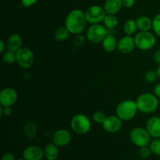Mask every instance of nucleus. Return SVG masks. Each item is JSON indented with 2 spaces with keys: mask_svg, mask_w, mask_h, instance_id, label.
I'll list each match as a JSON object with an SVG mask.
<instances>
[{
  "mask_svg": "<svg viewBox=\"0 0 160 160\" xmlns=\"http://www.w3.org/2000/svg\"><path fill=\"white\" fill-rule=\"evenodd\" d=\"M85 13L79 9L70 11L66 17L65 27L70 34H80L84 31L87 24Z\"/></svg>",
  "mask_w": 160,
  "mask_h": 160,
  "instance_id": "1",
  "label": "nucleus"
},
{
  "mask_svg": "<svg viewBox=\"0 0 160 160\" xmlns=\"http://www.w3.org/2000/svg\"><path fill=\"white\" fill-rule=\"evenodd\" d=\"M136 104L140 112L144 113H151L157 109L159 101L154 94L143 93L138 97Z\"/></svg>",
  "mask_w": 160,
  "mask_h": 160,
  "instance_id": "2",
  "label": "nucleus"
},
{
  "mask_svg": "<svg viewBox=\"0 0 160 160\" xmlns=\"http://www.w3.org/2000/svg\"><path fill=\"white\" fill-rule=\"evenodd\" d=\"M138 106L136 101L126 99L120 102L117 106L116 113L120 119L123 121H128L134 118L137 114Z\"/></svg>",
  "mask_w": 160,
  "mask_h": 160,
  "instance_id": "3",
  "label": "nucleus"
},
{
  "mask_svg": "<svg viewBox=\"0 0 160 160\" xmlns=\"http://www.w3.org/2000/svg\"><path fill=\"white\" fill-rule=\"evenodd\" d=\"M136 47L141 50H149L156 44V38L150 31H140L134 37Z\"/></svg>",
  "mask_w": 160,
  "mask_h": 160,
  "instance_id": "4",
  "label": "nucleus"
},
{
  "mask_svg": "<svg viewBox=\"0 0 160 160\" xmlns=\"http://www.w3.org/2000/svg\"><path fill=\"white\" fill-rule=\"evenodd\" d=\"M72 130L78 134H85L91 130V121L87 116L77 114L73 116L70 121Z\"/></svg>",
  "mask_w": 160,
  "mask_h": 160,
  "instance_id": "5",
  "label": "nucleus"
},
{
  "mask_svg": "<svg viewBox=\"0 0 160 160\" xmlns=\"http://www.w3.org/2000/svg\"><path fill=\"white\" fill-rule=\"evenodd\" d=\"M107 34V28L104 25L95 23V24H92L88 28L86 37L88 40L92 43L98 44L102 42Z\"/></svg>",
  "mask_w": 160,
  "mask_h": 160,
  "instance_id": "6",
  "label": "nucleus"
},
{
  "mask_svg": "<svg viewBox=\"0 0 160 160\" xmlns=\"http://www.w3.org/2000/svg\"><path fill=\"white\" fill-rule=\"evenodd\" d=\"M130 139L134 145L141 148V147L148 146L149 145L151 135L148 132L147 129L136 128L131 131L130 134Z\"/></svg>",
  "mask_w": 160,
  "mask_h": 160,
  "instance_id": "7",
  "label": "nucleus"
},
{
  "mask_svg": "<svg viewBox=\"0 0 160 160\" xmlns=\"http://www.w3.org/2000/svg\"><path fill=\"white\" fill-rule=\"evenodd\" d=\"M17 62L20 67L28 69L32 67L34 62V56L33 52L28 47H22L16 52Z\"/></svg>",
  "mask_w": 160,
  "mask_h": 160,
  "instance_id": "8",
  "label": "nucleus"
},
{
  "mask_svg": "<svg viewBox=\"0 0 160 160\" xmlns=\"http://www.w3.org/2000/svg\"><path fill=\"white\" fill-rule=\"evenodd\" d=\"M84 13H85L87 21L92 24L103 22V20L106 16V12L104 8L96 6V5L88 8Z\"/></svg>",
  "mask_w": 160,
  "mask_h": 160,
  "instance_id": "9",
  "label": "nucleus"
},
{
  "mask_svg": "<svg viewBox=\"0 0 160 160\" xmlns=\"http://www.w3.org/2000/svg\"><path fill=\"white\" fill-rule=\"evenodd\" d=\"M17 100V92L12 88H5L0 92V104L2 106H12Z\"/></svg>",
  "mask_w": 160,
  "mask_h": 160,
  "instance_id": "10",
  "label": "nucleus"
},
{
  "mask_svg": "<svg viewBox=\"0 0 160 160\" xmlns=\"http://www.w3.org/2000/svg\"><path fill=\"white\" fill-rule=\"evenodd\" d=\"M122 121L117 116H109L103 122L102 128L108 133H117L121 129Z\"/></svg>",
  "mask_w": 160,
  "mask_h": 160,
  "instance_id": "11",
  "label": "nucleus"
},
{
  "mask_svg": "<svg viewBox=\"0 0 160 160\" xmlns=\"http://www.w3.org/2000/svg\"><path fill=\"white\" fill-rule=\"evenodd\" d=\"M135 47L134 38H133L131 35H126L119 40L117 49L122 54H128L131 53Z\"/></svg>",
  "mask_w": 160,
  "mask_h": 160,
  "instance_id": "12",
  "label": "nucleus"
},
{
  "mask_svg": "<svg viewBox=\"0 0 160 160\" xmlns=\"http://www.w3.org/2000/svg\"><path fill=\"white\" fill-rule=\"evenodd\" d=\"M44 156V150L35 145L27 147L23 151V158L25 160H42Z\"/></svg>",
  "mask_w": 160,
  "mask_h": 160,
  "instance_id": "13",
  "label": "nucleus"
},
{
  "mask_svg": "<svg viewBox=\"0 0 160 160\" xmlns=\"http://www.w3.org/2000/svg\"><path fill=\"white\" fill-rule=\"evenodd\" d=\"M52 141L53 143L56 144L58 147L67 146L71 141V134L67 130H58L53 134Z\"/></svg>",
  "mask_w": 160,
  "mask_h": 160,
  "instance_id": "14",
  "label": "nucleus"
},
{
  "mask_svg": "<svg viewBox=\"0 0 160 160\" xmlns=\"http://www.w3.org/2000/svg\"><path fill=\"white\" fill-rule=\"evenodd\" d=\"M146 129L151 137L155 138H160V118L153 117L148 119L146 123Z\"/></svg>",
  "mask_w": 160,
  "mask_h": 160,
  "instance_id": "15",
  "label": "nucleus"
},
{
  "mask_svg": "<svg viewBox=\"0 0 160 160\" xmlns=\"http://www.w3.org/2000/svg\"><path fill=\"white\" fill-rule=\"evenodd\" d=\"M23 45V39L18 34H12L8 38L6 41V48L8 50L17 52Z\"/></svg>",
  "mask_w": 160,
  "mask_h": 160,
  "instance_id": "16",
  "label": "nucleus"
},
{
  "mask_svg": "<svg viewBox=\"0 0 160 160\" xmlns=\"http://www.w3.org/2000/svg\"><path fill=\"white\" fill-rule=\"evenodd\" d=\"M123 6L122 0H106L104 4V9L107 14H117L120 12Z\"/></svg>",
  "mask_w": 160,
  "mask_h": 160,
  "instance_id": "17",
  "label": "nucleus"
},
{
  "mask_svg": "<svg viewBox=\"0 0 160 160\" xmlns=\"http://www.w3.org/2000/svg\"><path fill=\"white\" fill-rule=\"evenodd\" d=\"M102 43L103 48L109 52L115 51L117 48V45H118V42H117L116 37L111 34H108L103 39Z\"/></svg>",
  "mask_w": 160,
  "mask_h": 160,
  "instance_id": "18",
  "label": "nucleus"
},
{
  "mask_svg": "<svg viewBox=\"0 0 160 160\" xmlns=\"http://www.w3.org/2000/svg\"><path fill=\"white\" fill-rule=\"evenodd\" d=\"M44 154L47 160H56L59 155L58 146L54 143L48 144L44 149Z\"/></svg>",
  "mask_w": 160,
  "mask_h": 160,
  "instance_id": "19",
  "label": "nucleus"
},
{
  "mask_svg": "<svg viewBox=\"0 0 160 160\" xmlns=\"http://www.w3.org/2000/svg\"><path fill=\"white\" fill-rule=\"evenodd\" d=\"M138 29L140 31H149L152 28V20L147 16H140L135 20Z\"/></svg>",
  "mask_w": 160,
  "mask_h": 160,
  "instance_id": "20",
  "label": "nucleus"
},
{
  "mask_svg": "<svg viewBox=\"0 0 160 160\" xmlns=\"http://www.w3.org/2000/svg\"><path fill=\"white\" fill-rule=\"evenodd\" d=\"M38 128L33 122H28L23 125V131L24 135L30 139H34L37 134Z\"/></svg>",
  "mask_w": 160,
  "mask_h": 160,
  "instance_id": "21",
  "label": "nucleus"
},
{
  "mask_svg": "<svg viewBox=\"0 0 160 160\" xmlns=\"http://www.w3.org/2000/svg\"><path fill=\"white\" fill-rule=\"evenodd\" d=\"M70 32L66 27H60L55 31V39L58 42H64L67 40L70 36Z\"/></svg>",
  "mask_w": 160,
  "mask_h": 160,
  "instance_id": "22",
  "label": "nucleus"
},
{
  "mask_svg": "<svg viewBox=\"0 0 160 160\" xmlns=\"http://www.w3.org/2000/svg\"><path fill=\"white\" fill-rule=\"evenodd\" d=\"M103 23L107 29H113L118 24V19L113 14H106L103 20Z\"/></svg>",
  "mask_w": 160,
  "mask_h": 160,
  "instance_id": "23",
  "label": "nucleus"
},
{
  "mask_svg": "<svg viewBox=\"0 0 160 160\" xmlns=\"http://www.w3.org/2000/svg\"><path fill=\"white\" fill-rule=\"evenodd\" d=\"M138 27L136 24V21L134 20H128L125 22L123 25V31L126 35H132L137 31Z\"/></svg>",
  "mask_w": 160,
  "mask_h": 160,
  "instance_id": "24",
  "label": "nucleus"
},
{
  "mask_svg": "<svg viewBox=\"0 0 160 160\" xmlns=\"http://www.w3.org/2000/svg\"><path fill=\"white\" fill-rule=\"evenodd\" d=\"M2 59L5 63L12 64L17 62V55H16L15 52L8 50L3 53Z\"/></svg>",
  "mask_w": 160,
  "mask_h": 160,
  "instance_id": "25",
  "label": "nucleus"
},
{
  "mask_svg": "<svg viewBox=\"0 0 160 160\" xmlns=\"http://www.w3.org/2000/svg\"><path fill=\"white\" fill-rule=\"evenodd\" d=\"M149 148L152 153L156 156H160V138L152 141L149 144Z\"/></svg>",
  "mask_w": 160,
  "mask_h": 160,
  "instance_id": "26",
  "label": "nucleus"
},
{
  "mask_svg": "<svg viewBox=\"0 0 160 160\" xmlns=\"http://www.w3.org/2000/svg\"><path fill=\"white\" fill-rule=\"evenodd\" d=\"M92 117H93V120L95 123H101V124H102L103 122H104L105 120H106V114L102 112V111L97 110L94 112L93 115H92Z\"/></svg>",
  "mask_w": 160,
  "mask_h": 160,
  "instance_id": "27",
  "label": "nucleus"
},
{
  "mask_svg": "<svg viewBox=\"0 0 160 160\" xmlns=\"http://www.w3.org/2000/svg\"><path fill=\"white\" fill-rule=\"evenodd\" d=\"M152 29L155 34L160 37V13L157 14L152 20Z\"/></svg>",
  "mask_w": 160,
  "mask_h": 160,
  "instance_id": "28",
  "label": "nucleus"
},
{
  "mask_svg": "<svg viewBox=\"0 0 160 160\" xmlns=\"http://www.w3.org/2000/svg\"><path fill=\"white\" fill-rule=\"evenodd\" d=\"M157 78H158L157 72L154 71V70H148V71H147L145 74V81L148 83L155 82Z\"/></svg>",
  "mask_w": 160,
  "mask_h": 160,
  "instance_id": "29",
  "label": "nucleus"
},
{
  "mask_svg": "<svg viewBox=\"0 0 160 160\" xmlns=\"http://www.w3.org/2000/svg\"><path fill=\"white\" fill-rule=\"evenodd\" d=\"M139 156L142 158H144V159H147V158L149 157L152 154V151L150 149L149 147L148 146H144L141 147L140 149H139Z\"/></svg>",
  "mask_w": 160,
  "mask_h": 160,
  "instance_id": "30",
  "label": "nucleus"
},
{
  "mask_svg": "<svg viewBox=\"0 0 160 160\" xmlns=\"http://www.w3.org/2000/svg\"><path fill=\"white\" fill-rule=\"evenodd\" d=\"M12 113V106H0V116L2 117V115L10 116Z\"/></svg>",
  "mask_w": 160,
  "mask_h": 160,
  "instance_id": "31",
  "label": "nucleus"
},
{
  "mask_svg": "<svg viewBox=\"0 0 160 160\" xmlns=\"http://www.w3.org/2000/svg\"><path fill=\"white\" fill-rule=\"evenodd\" d=\"M84 42H85V38L82 35L77 34L76 37L73 38V43H74V45H78V46L82 45Z\"/></svg>",
  "mask_w": 160,
  "mask_h": 160,
  "instance_id": "32",
  "label": "nucleus"
},
{
  "mask_svg": "<svg viewBox=\"0 0 160 160\" xmlns=\"http://www.w3.org/2000/svg\"><path fill=\"white\" fill-rule=\"evenodd\" d=\"M123 6L126 8H132L134 6L135 0H122Z\"/></svg>",
  "mask_w": 160,
  "mask_h": 160,
  "instance_id": "33",
  "label": "nucleus"
},
{
  "mask_svg": "<svg viewBox=\"0 0 160 160\" xmlns=\"http://www.w3.org/2000/svg\"><path fill=\"white\" fill-rule=\"evenodd\" d=\"M1 160H15V156L11 152H6L2 155Z\"/></svg>",
  "mask_w": 160,
  "mask_h": 160,
  "instance_id": "34",
  "label": "nucleus"
},
{
  "mask_svg": "<svg viewBox=\"0 0 160 160\" xmlns=\"http://www.w3.org/2000/svg\"><path fill=\"white\" fill-rule=\"evenodd\" d=\"M36 2L37 0H21V4L25 7H29V6H33Z\"/></svg>",
  "mask_w": 160,
  "mask_h": 160,
  "instance_id": "35",
  "label": "nucleus"
},
{
  "mask_svg": "<svg viewBox=\"0 0 160 160\" xmlns=\"http://www.w3.org/2000/svg\"><path fill=\"white\" fill-rule=\"evenodd\" d=\"M153 59L156 63L160 64V48L155 52L154 55H153Z\"/></svg>",
  "mask_w": 160,
  "mask_h": 160,
  "instance_id": "36",
  "label": "nucleus"
},
{
  "mask_svg": "<svg viewBox=\"0 0 160 160\" xmlns=\"http://www.w3.org/2000/svg\"><path fill=\"white\" fill-rule=\"evenodd\" d=\"M154 95H156L157 98H160V82L157 83L156 85L154 88Z\"/></svg>",
  "mask_w": 160,
  "mask_h": 160,
  "instance_id": "37",
  "label": "nucleus"
},
{
  "mask_svg": "<svg viewBox=\"0 0 160 160\" xmlns=\"http://www.w3.org/2000/svg\"><path fill=\"white\" fill-rule=\"evenodd\" d=\"M6 48V43H5V42L3 40H0V52L4 53L5 49Z\"/></svg>",
  "mask_w": 160,
  "mask_h": 160,
  "instance_id": "38",
  "label": "nucleus"
},
{
  "mask_svg": "<svg viewBox=\"0 0 160 160\" xmlns=\"http://www.w3.org/2000/svg\"><path fill=\"white\" fill-rule=\"evenodd\" d=\"M156 72H157L158 78H160V65L159 66V67H158V68H157V70H156Z\"/></svg>",
  "mask_w": 160,
  "mask_h": 160,
  "instance_id": "39",
  "label": "nucleus"
},
{
  "mask_svg": "<svg viewBox=\"0 0 160 160\" xmlns=\"http://www.w3.org/2000/svg\"><path fill=\"white\" fill-rule=\"evenodd\" d=\"M17 160H25V159H23V158H22V159H17Z\"/></svg>",
  "mask_w": 160,
  "mask_h": 160,
  "instance_id": "40",
  "label": "nucleus"
}]
</instances>
